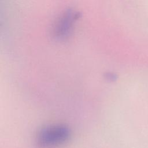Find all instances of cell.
I'll use <instances>...</instances> for the list:
<instances>
[{"label": "cell", "mask_w": 148, "mask_h": 148, "mask_svg": "<svg viewBox=\"0 0 148 148\" xmlns=\"http://www.w3.org/2000/svg\"><path fill=\"white\" fill-rule=\"evenodd\" d=\"M69 129L64 125H57L46 127L42 130L38 135L39 144L45 147L59 146L69 138Z\"/></svg>", "instance_id": "cell-1"}, {"label": "cell", "mask_w": 148, "mask_h": 148, "mask_svg": "<svg viewBox=\"0 0 148 148\" xmlns=\"http://www.w3.org/2000/svg\"><path fill=\"white\" fill-rule=\"evenodd\" d=\"M80 17V14L78 12L67 10L56 21L53 29L54 36L58 40H66L70 36L75 24Z\"/></svg>", "instance_id": "cell-2"}]
</instances>
